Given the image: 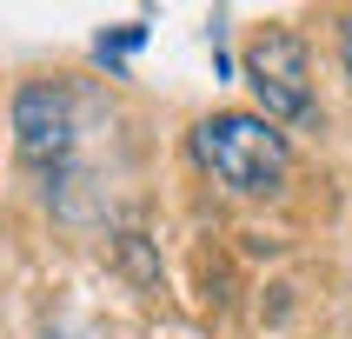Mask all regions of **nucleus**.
Masks as SVG:
<instances>
[{"label":"nucleus","mask_w":352,"mask_h":339,"mask_svg":"<svg viewBox=\"0 0 352 339\" xmlns=\"http://www.w3.org/2000/svg\"><path fill=\"white\" fill-rule=\"evenodd\" d=\"M246 87L259 94L266 113L259 120H313V67H306V40L286 34V27H266V34L246 47Z\"/></svg>","instance_id":"obj_2"},{"label":"nucleus","mask_w":352,"mask_h":339,"mask_svg":"<svg viewBox=\"0 0 352 339\" xmlns=\"http://www.w3.org/2000/svg\"><path fill=\"white\" fill-rule=\"evenodd\" d=\"M14 146L34 160V166H47V160H60L74 146V100H67V87L27 80L14 94Z\"/></svg>","instance_id":"obj_3"},{"label":"nucleus","mask_w":352,"mask_h":339,"mask_svg":"<svg viewBox=\"0 0 352 339\" xmlns=\"http://www.w3.org/2000/svg\"><path fill=\"white\" fill-rule=\"evenodd\" d=\"M339 60H346V74H352V20H346V34H339Z\"/></svg>","instance_id":"obj_5"},{"label":"nucleus","mask_w":352,"mask_h":339,"mask_svg":"<svg viewBox=\"0 0 352 339\" xmlns=\"http://www.w3.org/2000/svg\"><path fill=\"white\" fill-rule=\"evenodd\" d=\"M193 153H199V166H206L226 193H246V199L279 193L286 173H293L286 133H279L273 120H259V113H213V120H199Z\"/></svg>","instance_id":"obj_1"},{"label":"nucleus","mask_w":352,"mask_h":339,"mask_svg":"<svg viewBox=\"0 0 352 339\" xmlns=\"http://www.w3.org/2000/svg\"><path fill=\"white\" fill-rule=\"evenodd\" d=\"M133 47H140V27H126V34H113V40H94V54H100V60H126Z\"/></svg>","instance_id":"obj_4"}]
</instances>
